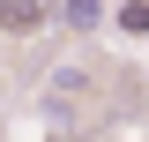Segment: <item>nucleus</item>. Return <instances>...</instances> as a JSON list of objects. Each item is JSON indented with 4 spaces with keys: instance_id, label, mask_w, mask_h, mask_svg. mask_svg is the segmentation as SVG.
I'll use <instances>...</instances> for the list:
<instances>
[{
    "instance_id": "f257e3e1",
    "label": "nucleus",
    "mask_w": 149,
    "mask_h": 142,
    "mask_svg": "<svg viewBox=\"0 0 149 142\" xmlns=\"http://www.w3.org/2000/svg\"><path fill=\"white\" fill-rule=\"evenodd\" d=\"M45 22H60V0H0V30L8 37H37Z\"/></svg>"
},
{
    "instance_id": "f03ea898",
    "label": "nucleus",
    "mask_w": 149,
    "mask_h": 142,
    "mask_svg": "<svg viewBox=\"0 0 149 142\" xmlns=\"http://www.w3.org/2000/svg\"><path fill=\"white\" fill-rule=\"evenodd\" d=\"M104 22V0H60V30H97Z\"/></svg>"
},
{
    "instance_id": "7ed1b4c3",
    "label": "nucleus",
    "mask_w": 149,
    "mask_h": 142,
    "mask_svg": "<svg viewBox=\"0 0 149 142\" xmlns=\"http://www.w3.org/2000/svg\"><path fill=\"white\" fill-rule=\"evenodd\" d=\"M119 30H127V37H149V0H127V8H119Z\"/></svg>"
}]
</instances>
